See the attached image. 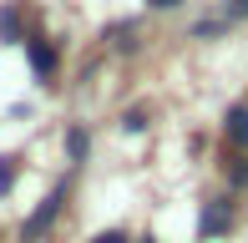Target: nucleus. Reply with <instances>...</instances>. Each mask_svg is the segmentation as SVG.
Returning <instances> with one entry per match:
<instances>
[{
	"mask_svg": "<svg viewBox=\"0 0 248 243\" xmlns=\"http://www.w3.org/2000/svg\"><path fill=\"white\" fill-rule=\"evenodd\" d=\"M61 197H66V182H56V193L46 197V203L36 208V213L26 218V228H20V243H41V233L56 223V213H61Z\"/></svg>",
	"mask_w": 248,
	"mask_h": 243,
	"instance_id": "f257e3e1",
	"label": "nucleus"
},
{
	"mask_svg": "<svg viewBox=\"0 0 248 243\" xmlns=\"http://www.w3.org/2000/svg\"><path fill=\"white\" fill-rule=\"evenodd\" d=\"M26 56H31V71H36L41 81L56 71V46H51L46 36H26Z\"/></svg>",
	"mask_w": 248,
	"mask_h": 243,
	"instance_id": "f03ea898",
	"label": "nucleus"
},
{
	"mask_svg": "<svg viewBox=\"0 0 248 243\" xmlns=\"http://www.w3.org/2000/svg\"><path fill=\"white\" fill-rule=\"evenodd\" d=\"M228 223H233V213H228V203H208V208H202V218H198V228H202V238H218V233H228Z\"/></svg>",
	"mask_w": 248,
	"mask_h": 243,
	"instance_id": "7ed1b4c3",
	"label": "nucleus"
},
{
	"mask_svg": "<svg viewBox=\"0 0 248 243\" xmlns=\"http://www.w3.org/2000/svg\"><path fill=\"white\" fill-rule=\"evenodd\" d=\"M228 142L233 147H248V106H233L228 112Z\"/></svg>",
	"mask_w": 248,
	"mask_h": 243,
	"instance_id": "20e7f679",
	"label": "nucleus"
},
{
	"mask_svg": "<svg viewBox=\"0 0 248 243\" xmlns=\"http://www.w3.org/2000/svg\"><path fill=\"white\" fill-rule=\"evenodd\" d=\"M0 41H20V15H16V5L0 10Z\"/></svg>",
	"mask_w": 248,
	"mask_h": 243,
	"instance_id": "39448f33",
	"label": "nucleus"
},
{
	"mask_svg": "<svg viewBox=\"0 0 248 243\" xmlns=\"http://www.w3.org/2000/svg\"><path fill=\"white\" fill-rule=\"evenodd\" d=\"M66 157H71V162H81V157H86V132H81V127L66 132Z\"/></svg>",
	"mask_w": 248,
	"mask_h": 243,
	"instance_id": "423d86ee",
	"label": "nucleus"
},
{
	"mask_svg": "<svg viewBox=\"0 0 248 243\" xmlns=\"http://www.w3.org/2000/svg\"><path fill=\"white\" fill-rule=\"evenodd\" d=\"M20 178V157H0V193H10Z\"/></svg>",
	"mask_w": 248,
	"mask_h": 243,
	"instance_id": "0eeeda50",
	"label": "nucleus"
},
{
	"mask_svg": "<svg viewBox=\"0 0 248 243\" xmlns=\"http://www.w3.org/2000/svg\"><path fill=\"white\" fill-rule=\"evenodd\" d=\"M122 127H127V132H142V127H147V112H127V117H122Z\"/></svg>",
	"mask_w": 248,
	"mask_h": 243,
	"instance_id": "6e6552de",
	"label": "nucleus"
},
{
	"mask_svg": "<svg viewBox=\"0 0 248 243\" xmlns=\"http://www.w3.org/2000/svg\"><path fill=\"white\" fill-rule=\"evenodd\" d=\"M92 243H127V233H117V228H111V233H96Z\"/></svg>",
	"mask_w": 248,
	"mask_h": 243,
	"instance_id": "1a4fd4ad",
	"label": "nucleus"
},
{
	"mask_svg": "<svg viewBox=\"0 0 248 243\" xmlns=\"http://www.w3.org/2000/svg\"><path fill=\"white\" fill-rule=\"evenodd\" d=\"M233 15H248V0H233Z\"/></svg>",
	"mask_w": 248,
	"mask_h": 243,
	"instance_id": "9d476101",
	"label": "nucleus"
},
{
	"mask_svg": "<svg viewBox=\"0 0 248 243\" xmlns=\"http://www.w3.org/2000/svg\"><path fill=\"white\" fill-rule=\"evenodd\" d=\"M147 5H157V10H167V5H177V0H147Z\"/></svg>",
	"mask_w": 248,
	"mask_h": 243,
	"instance_id": "9b49d317",
	"label": "nucleus"
},
{
	"mask_svg": "<svg viewBox=\"0 0 248 243\" xmlns=\"http://www.w3.org/2000/svg\"><path fill=\"white\" fill-rule=\"evenodd\" d=\"M233 178H238V182H248V167H238V172H233Z\"/></svg>",
	"mask_w": 248,
	"mask_h": 243,
	"instance_id": "f8f14e48",
	"label": "nucleus"
},
{
	"mask_svg": "<svg viewBox=\"0 0 248 243\" xmlns=\"http://www.w3.org/2000/svg\"><path fill=\"white\" fill-rule=\"evenodd\" d=\"M142 243H157V238H142Z\"/></svg>",
	"mask_w": 248,
	"mask_h": 243,
	"instance_id": "ddd939ff",
	"label": "nucleus"
}]
</instances>
